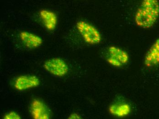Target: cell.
<instances>
[{
    "label": "cell",
    "mask_w": 159,
    "mask_h": 119,
    "mask_svg": "<svg viewBox=\"0 0 159 119\" xmlns=\"http://www.w3.org/2000/svg\"><path fill=\"white\" fill-rule=\"evenodd\" d=\"M40 18L44 27L48 31L54 30L58 23L57 15L54 11L47 9H42L39 12Z\"/></svg>",
    "instance_id": "ba28073f"
},
{
    "label": "cell",
    "mask_w": 159,
    "mask_h": 119,
    "mask_svg": "<svg viewBox=\"0 0 159 119\" xmlns=\"http://www.w3.org/2000/svg\"><path fill=\"white\" fill-rule=\"evenodd\" d=\"M19 36L24 45L29 49L38 48L43 43V39L39 36L29 32H21Z\"/></svg>",
    "instance_id": "30bf717a"
},
{
    "label": "cell",
    "mask_w": 159,
    "mask_h": 119,
    "mask_svg": "<svg viewBox=\"0 0 159 119\" xmlns=\"http://www.w3.org/2000/svg\"><path fill=\"white\" fill-rule=\"evenodd\" d=\"M109 113L117 117L122 118L127 117L131 111L130 105L125 101L113 103L109 106Z\"/></svg>",
    "instance_id": "9c48e42d"
},
{
    "label": "cell",
    "mask_w": 159,
    "mask_h": 119,
    "mask_svg": "<svg viewBox=\"0 0 159 119\" xmlns=\"http://www.w3.org/2000/svg\"><path fill=\"white\" fill-rule=\"evenodd\" d=\"M43 67L50 74L58 77L65 76L69 71L66 62L60 58H54L46 61Z\"/></svg>",
    "instance_id": "277c9868"
},
{
    "label": "cell",
    "mask_w": 159,
    "mask_h": 119,
    "mask_svg": "<svg viewBox=\"0 0 159 119\" xmlns=\"http://www.w3.org/2000/svg\"><path fill=\"white\" fill-rule=\"evenodd\" d=\"M3 118L4 119H20L21 117L19 116V114H17L15 111H10L5 115Z\"/></svg>",
    "instance_id": "8fae6325"
},
{
    "label": "cell",
    "mask_w": 159,
    "mask_h": 119,
    "mask_svg": "<svg viewBox=\"0 0 159 119\" xmlns=\"http://www.w3.org/2000/svg\"><path fill=\"white\" fill-rule=\"evenodd\" d=\"M80 116L77 113H72L70 114V116L69 117L68 119H80Z\"/></svg>",
    "instance_id": "7c38bea8"
},
{
    "label": "cell",
    "mask_w": 159,
    "mask_h": 119,
    "mask_svg": "<svg viewBox=\"0 0 159 119\" xmlns=\"http://www.w3.org/2000/svg\"><path fill=\"white\" fill-rule=\"evenodd\" d=\"M106 60L111 66L120 67L128 63L129 56L125 50L116 46H111L107 50Z\"/></svg>",
    "instance_id": "3957f363"
},
{
    "label": "cell",
    "mask_w": 159,
    "mask_h": 119,
    "mask_svg": "<svg viewBox=\"0 0 159 119\" xmlns=\"http://www.w3.org/2000/svg\"><path fill=\"white\" fill-rule=\"evenodd\" d=\"M159 17V0H142L134 16L137 26L150 29L156 24Z\"/></svg>",
    "instance_id": "6da1fadb"
},
{
    "label": "cell",
    "mask_w": 159,
    "mask_h": 119,
    "mask_svg": "<svg viewBox=\"0 0 159 119\" xmlns=\"http://www.w3.org/2000/svg\"><path fill=\"white\" fill-rule=\"evenodd\" d=\"M144 64L148 68L159 65V38L152 44L145 54Z\"/></svg>",
    "instance_id": "52a82bcc"
},
{
    "label": "cell",
    "mask_w": 159,
    "mask_h": 119,
    "mask_svg": "<svg viewBox=\"0 0 159 119\" xmlns=\"http://www.w3.org/2000/svg\"><path fill=\"white\" fill-rule=\"evenodd\" d=\"M76 29L84 41L91 45L98 44L101 42L102 36L98 29L85 21H78Z\"/></svg>",
    "instance_id": "7a4b0ae2"
},
{
    "label": "cell",
    "mask_w": 159,
    "mask_h": 119,
    "mask_svg": "<svg viewBox=\"0 0 159 119\" xmlns=\"http://www.w3.org/2000/svg\"><path fill=\"white\" fill-rule=\"evenodd\" d=\"M30 113L34 119H49L51 112L45 103L39 99H34L30 105Z\"/></svg>",
    "instance_id": "5b68a950"
},
{
    "label": "cell",
    "mask_w": 159,
    "mask_h": 119,
    "mask_svg": "<svg viewBox=\"0 0 159 119\" xmlns=\"http://www.w3.org/2000/svg\"><path fill=\"white\" fill-rule=\"evenodd\" d=\"M40 84L39 78L36 76L23 75L16 78L14 87L17 90L22 91L37 87Z\"/></svg>",
    "instance_id": "8992f818"
}]
</instances>
